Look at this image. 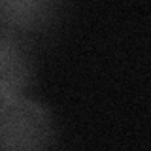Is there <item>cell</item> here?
<instances>
[{"label":"cell","mask_w":151,"mask_h":151,"mask_svg":"<svg viewBox=\"0 0 151 151\" xmlns=\"http://www.w3.org/2000/svg\"><path fill=\"white\" fill-rule=\"evenodd\" d=\"M55 125L44 104L23 94L0 100V149L34 151L51 147Z\"/></svg>","instance_id":"6da1fadb"},{"label":"cell","mask_w":151,"mask_h":151,"mask_svg":"<svg viewBox=\"0 0 151 151\" xmlns=\"http://www.w3.org/2000/svg\"><path fill=\"white\" fill-rule=\"evenodd\" d=\"M30 81V63L21 45L0 38V100L23 94Z\"/></svg>","instance_id":"7a4b0ae2"}]
</instances>
